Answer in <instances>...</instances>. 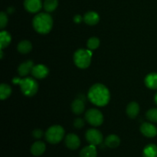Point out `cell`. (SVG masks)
Returning a JSON list of instances; mask_svg holds the SVG:
<instances>
[{
  "instance_id": "obj_1",
  "label": "cell",
  "mask_w": 157,
  "mask_h": 157,
  "mask_svg": "<svg viewBox=\"0 0 157 157\" xmlns=\"http://www.w3.org/2000/svg\"><path fill=\"white\" fill-rule=\"evenodd\" d=\"M87 98L94 105L104 107L110 101V94L107 87L104 84H95L89 89Z\"/></svg>"
},
{
  "instance_id": "obj_2",
  "label": "cell",
  "mask_w": 157,
  "mask_h": 157,
  "mask_svg": "<svg viewBox=\"0 0 157 157\" xmlns=\"http://www.w3.org/2000/svg\"><path fill=\"white\" fill-rule=\"evenodd\" d=\"M32 25L34 29L38 33L46 35L52 30L53 26V19L49 14L41 12L34 17Z\"/></svg>"
},
{
  "instance_id": "obj_3",
  "label": "cell",
  "mask_w": 157,
  "mask_h": 157,
  "mask_svg": "<svg viewBox=\"0 0 157 157\" xmlns=\"http://www.w3.org/2000/svg\"><path fill=\"white\" fill-rule=\"evenodd\" d=\"M15 84H19L21 90L26 97H32L36 94L38 90V84L34 78H25L20 79L19 78H15L12 80Z\"/></svg>"
},
{
  "instance_id": "obj_4",
  "label": "cell",
  "mask_w": 157,
  "mask_h": 157,
  "mask_svg": "<svg viewBox=\"0 0 157 157\" xmlns=\"http://www.w3.org/2000/svg\"><path fill=\"white\" fill-rule=\"evenodd\" d=\"M92 52L90 49H78L74 54V62L81 69H85L90 66L91 62Z\"/></svg>"
},
{
  "instance_id": "obj_5",
  "label": "cell",
  "mask_w": 157,
  "mask_h": 157,
  "mask_svg": "<svg viewBox=\"0 0 157 157\" xmlns=\"http://www.w3.org/2000/svg\"><path fill=\"white\" fill-rule=\"evenodd\" d=\"M64 136V130L61 126L54 125L49 127L45 133V139L49 144H57L61 142Z\"/></svg>"
},
{
  "instance_id": "obj_6",
  "label": "cell",
  "mask_w": 157,
  "mask_h": 157,
  "mask_svg": "<svg viewBox=\"0 0 157 157\" xmlns=\"http://www.w3.org/2000/svg\"><path fill=\"white\" fill-rule=\"evenodd\" d=\"M85 119L88 124L94 127H99L104 122V116L98 109H89L85 113Z\"/></svg>"
},
{
  "instance_id": "obj_7",
  "label": "cell",
  "mask_w": 157,
  "mask_h": 157,
  "mask_svg": "<svg viewBox=\"0 0 157 157\" xmlns=\"http://www.w3.org/2000/svg\"><path fill=\"white\" fill-rule=\"evenodd\" d=\"M86 140L91 145L98 146L102 144L104 137L101 131L96 129H89L85 134Z\"/></svg>"
},
{
  "instance_id": "obj_8",
  "label": "cell",
  "mask_w": 157,
  "mask_h": 157,
  "mask_svg": "<svg viewBox=\"0 0 157 157\" xmlns=\"http://www.w3.org/2000/svg\"><path fill=\"white\" fill-rule=\"evenodd\" d=\"M24 7L30 13H37L42 8L41 0H25Z\"/></svg>"
},
{
  "instance_id": "obj_9",
  "label": "cell",
  "mask_w": 157,
  "mask_h": 157,
  "mask_svg": "<svg viewBox=\"0 0 157 157\" xmlns=\"http://www.w3.org/2000/svg\"><path fill=\"white\" fill-rule=\"evenodd\" d=\"M31 73L37 79H44L48 75L49 69L44 64H37L34 66Z\"/></svg>"
},
{
  "instance_id": "obj_10",
  "label": "cell",
  "mask_w": 157,
  "mask_h": 157,
  "mask_svg": "<svg viewBox=\"0 0 157 157\" xmlns=\"http://www.w3.org/2000/svg\"><path fill=\"white\" fill-rule=\"evenodd\" d=\"M65 145L67 148L70 150H75L78 149V147L81 145V140L80 138L75 133H69L65 136Z\"/></svg>"
},
{
  "instance_id": "obj_11",
  "label": "cell",
  "mask_w": 157,
  "mask_h": 157,
  "mask_svg": "<svg viewBox=\"0 0 157 157\" xmlns=\"http://www.w3.org/2000/svg\"><path fill=\"white\" fill-rule=\"evenodd\" d=\"M140 132L144 136L153 138L157 135V128L150 123H144L140 127Z\"/></svg>"
},
{
  "instance_id": "obj_12",
  "label": "cell",
  "mask_w": 157,
  "mask_h": 157,
  "mask_svg": "<svg viewBox=\"0 0 157 157\" xmlns=\"http://www.w3.org/2000/svg\"><path fill=\"white\" fill-rule=\"evenodd\" d=\"M83 18H84V23L88 25H95L100 21L99 15L94 11H90V12L85 13Z\"/></svg>"
},
{
  "instance_id": "obj_13",
  "label": "cell",
  "mask_w": 157,
  "mask_h": 157,
  "mask_svg": "<svg viewBox=\"0 0 157 157\" xmlns=\"http://www.w3.org/2000/svg\"><path fill=\"white\" fill-rule=\"evenodd\" d=\"M34 63L32 61H27L21 63L18 67V72L20 76L25 77L32 72V68L34 67Z\"/></svg>"
},
{
  "instance_id": "obj_14",
  "label": "cell",
  "mask_w": 157,
  "mask_h": 157,
  "mask_svg": "<svg viewBox=\"0 0 157 157\" xmlns=\"http://www.w3.org/2000/svg\"><path fill=\"white\" fill-rule=\"evenodd\" d=\"M46 146L42 141H36L31 147V153L35 156H39L45 152Z\"/></svg>"
},
{
  "instance_id": "obj_15",
  "label": "cell",
  "mask_w": 157,
  "mask_h": 157,
  "mask_svg": "<svg viewBox=\"0 0 157 157\" xmlns=\"http://www.w3.org/2000/svg\"><path fill=\"white\" fill-rule=\"evenodd\" d=\"M85 109L84 102L81 98L75 100L71 104V110L74 113L77 115H80L83 113Z\"/></svg>"
},
{
  "instance_id": "obj_16",
  "label": "cell",
  "mask_w": 157,
  "mask_h": 157,
  "mask_svg": "<svg viewBox=\"0 0 157 157\" xmlns=\"http://www.w3.org/2000/svg\"><path fill=\"white\" fill-rule=\"evenodd\" d=\"M145 84L148 88L157 90V73L153 72L149 74L145 78Z\"/></svg>"
},
{
  "instance_id": "obj_17",
  "label": "cell",
  "mask_w": 157,
  "mask_h": 157,
  "mask_svg": "<svg viewBox=\"0 0 157 157\" xmlns=\"http://www.w3.org/2000/svg\"><path fill=\"white\" fill-rule=\"evenodd\" d=\"M97 155L96 146L91 144L84 147L80 152V157H97Z\"/></svg>"
},
{
  "instance_id": "obj_18",
  "label": "cell",
  "mask_w": 157,
  "mask_h": 157,
  "mask_svg": "<svg viewBox=\"0 0 157 157\" xmlns=\"http://www.w3.org/2000/svg\"><path fill=\"white\" fill-rule=\"evenodd\" d=\"M120 144H121V139L119 136L115 134L109 135L105 139V145L109 148H117L119 147Z\"/></svg>"
},
{
  "instance_id": "obj_19",
  "label": "cell",
  "mask_w": 157,
  "mask_h": 157,
  "mask_svg": "<svg viewBox=\"0 0 157 157\" xmlns=\"http://www.w3.org/2000/svg\"><path fill=\"white\" fill-rule=\"evenodd\" d=\"M140 113V106L136 102H131L127 107V114L129 117H136Z\"/></svg>"
},
{
  "instance_id": "obj_20",
  "label": "cell",
  "mask_w": 157,
  "mask_h": 157,
  "mask_svg": "<svg viewBox=\"0 0 157 157\" xmlns=\"http://www.w3.org/2000/svg\"><path fill=\"white\" fill-rule=\"evenodd\" d=\"M12 41L11 35L6 31H2L0 32V45H1V50L7 48Z\"/></svg>"
},
{
  "instance_id": "obj_21",
  "label": "cell",
  "mask_w": 157,
  "mask_h": 157,
  "mask_svg": "<svg viewBox=\"0 0 157 157\" xmlns=\"http://www.w3.org/2000/svg\"><path fill=\"white\" fill-rule=\"evenodd\" d=\"M32 44L28 40H23V41H20L18 43V46H17V50L18 51V52H20L21 54H28L32 51Z\"/></svg>"
},
{
  "instance_id": "obj_22",
  "label": "cell",
  "mask_w": 157,
  "mask_h": 157,
  "mask_svg": "<svg viewBox=\"0 0 157 157\" xmlns=\"http://www.w3.org/2000/svg\"><path fill=\"white\" fill-rule=\"evenodd\" d=\"M144 157H157V146L155 144H148L143 151Z\"/></svg>"
},
{
  "instance_id": "obj_23",
  "label": "cell",
  "mask_w": 157,
  "mask_h": 157,
  "mask_svg": "<svg viewBox=\"0 0 157 157\" xmlns=\"http://www.w3.org/2000/svg\"><path fill=\"white\" fill-rule=\"evenodd\" d=\"M12 94V88L7 84H2L0 86V98L1 100H6Z\"/></svg>"
},
{
  "instance_id": "obj_24",
  "label": "cell",
  "mask_w": 157,
  "mask_h": 157,
  "mask_svg": "<svg viewBox=\"0 0 157 157\" xmlns=\"http://www.w3.org/2000/svg\"><path fill=\"white\" fill-rule=\"evenodd\" d=\"M58 6V0H44V10L47 12H52L57 9Z\"/></svg>"
},
{
  "instance_id": "obj_25",
  "label": "cell",
  "mask_w": 157,
  "mask_h": 157,
  "mask_svg": "<svg viewBox=\"0 0 157 157\" xmlns=\"http://www.w3.org/2000/svg\"><path fill=\"white\" fill-rule=\"evenodd\" d=\"M87 45L88 49H90V50H95L100 46L99 38H96V37H92V38H89V40L87 41Z\"/></svg>"
},
{
  "instance_id": "obj_26",
  "label": "cell",
  "mask_w": 157,
  "mask_h": 157,
  "mask_svg": "<svg viewBox=\"0 0 157 157\" xmlns=\"http://www.w3.org/2000/svg\"><path fill=\"white\" fill-rule=\"evenodd\" d=\"M146 115L149 121L153 123H157V108L150 109Z\"/></svg>"
},
{
  "instance_id": "obj_27",
  "label": "cell",
  "mask_w": 157,
  "mask_h": 157,
  "mask_svg": "<svg viewBox=\"0 0 157 157\" xmlns=\"http://www.w3.org/2000/svg\"><path fill=\"white\" fill-rule=\"evenodd\" d=\"M8 24V16L6 12H2L0 13V28L2 29H4Z\"/></svg>"
},
{
  "instance_id": "obj_28",
  "label": "cell",
  "mask_w": 157,
  "mask_h": 157,
  "mask_svg": "<svg viewBox=\"0 0 157 157\" xmlns=\"http://www.w3.org/2000/svg\"><path fill=\"white\" fill-rule=\"evenodd\" d=\"M84 126V121L81 118H77L74 121V127L77 129L83 128Z\"/></svg>"
},
{
  "instance_id": "obj_29",
  "label": "cell",
  "mask_w": 157,
  "mask_h": 157,
  "mask_svg": "<svg viewBox=\"0 0 157 157\" xmlns=\"http://www.w3.org/2000/svg\"><path fill=\"white\" fill-rule=\"evenodd\" d=\"M43 134H44V133H43V131L41 129H35V130L32 132V136H33L34 138H35V139H41L43 136Z\"/></svg>"
},
{
  "instance_id": "obj_30",
  "label": "cell",
  "mask_w": 157,
  "mask_h": 157,
  "mask_svg": "<svg viewBox=\"0 0 157 157\" xmlns=\"http://www.w3.org/2000/svg\"><path fill=\"white\" fill-rule=\"evenodd\" d=\"M82 21H84V18H83L81 15H76L74 17V21H75V23H77V24H79V23H81Z\"/></svg>"
},
{
  "instance_id": "obj_31",
  "label": "cell",
  "mask_w": 157,
  "mask_h": 157,
  "mask_svg": "<svg viewBox=\"0 0 157 157\" xmlns=\"http://www.w3.org/2000/svg\"><path fill=\"white\" fill-rule=\"evenodd\" d=\"M14 11H15V9H14L13 7H10V8H9V9H8L7 12H8V13H9V14H12V13H13Z\"/></svg>"
},
{
  "instance_id": "obj_32",
  "label": "cell",
  "mask_w": 157,
  "mask_h": 157,
  "mask_svg": "<svg viewBox=\"0 0 157 157\" xmlns=\"http://www.w3.org/2000/svg\"><path fill=\"white\" fill-rule=\"evenodd\" d=\"M154 101H155V102H156V104H157V92H156V94H155V97H154Z\"/></svg>"
}]
</instances>
